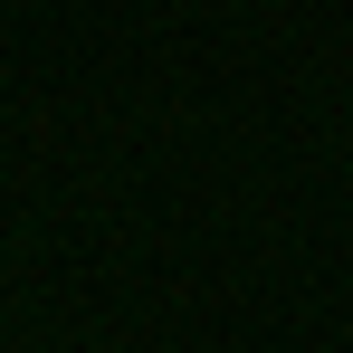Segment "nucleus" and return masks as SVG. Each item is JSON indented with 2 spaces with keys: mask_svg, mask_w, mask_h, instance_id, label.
Listing matches in <instances>:
<instances>
[]
</instances>
